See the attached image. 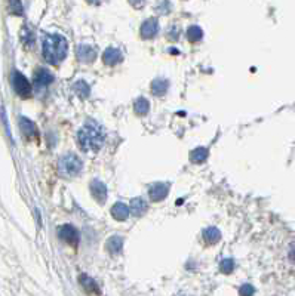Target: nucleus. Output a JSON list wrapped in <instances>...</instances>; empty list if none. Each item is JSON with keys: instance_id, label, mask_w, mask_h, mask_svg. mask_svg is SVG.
<instances>
[{"instance_id": "22", "label": "nucleus", "mask_w": 295, "mask_h": 296, "mask_svg": "<svg viewBox=\"0 0 295 296\" xmlns=\"http://www.w3.org/2000/svg\"><path fill=\"white\" fill-rule=\"evenodd\" d=\"M187 37H188V40L193 43L199 42V40H202V37H203V31L200 27H197V26H193V27H190V29L187 30Z\"/></svg>"}, {"instance_id": "9", "label": "nucleus", "mask_w": 295, "mask_h": 296, "mask_svg": "<svg viewBox=\"0 0 295 296\" xmlns=\"http://www.w3.org/2000/svg\"><path fill=\"white\" fill-rule=\"evenodd\" d=\"M169 193V187L166 184H162V183H157L155 185H152V188H150V191H149V196L152 200H155V201H160V200H163V198L168 196Z\"/></svg>"}, {"instance_id": "16", "label": "nucleus", "mask_w": 295, "mask_h": 296, "mask_svg": "<svg viewBox=\"0 0 295 296\" xmlns=\"http://www.w3.org/2000/svg\"><path fill=\"white\" fill-rule=\"evenodd\" d=\"M122 246H123V239L119 237V236H113L107 240V249L109 252L113 255H117L122 251Z\"/></svg>"}, {"instance_id": "12", "label": "nucleus", "mask_w": 295, "mask_h": 296, "mask_svg": "<svg viewBox=\"0 0 295 296\" xmlns=\"http://www.w3.org/2000/svg\"><path fill=\"white\" fill-rule=\"evenodd\" d=\"M34 80H36V86H39V87H45V86H48L49 83H52L54 76H52L49 71L46 70V69L40 67L39 70L36 71V74H34Z\"/></svg>"}, {"instance_id": "13", "label": "nucleus", "mask_w": 295, "mask_h": 296, "mask_svg": "<svg viewBox=\"0 0 295 296\" xmlns=\"http://www.w3.org/2000/svg\"><path fill=\"white\" fill-rule=\"evenodd\" d=\"M129 208H128L125 203H120V201H117L116 204H113L112 208V215L114 219H117V221H125L129 218Z\"/></svg>"}, {"instance_id": "3", "label": "nucleus", "mask_w": 295, "mask_h": 296, "mask_svg": "<svg viewBox=\"0 0 295 296\" xmlns=\"http://www.w3.org/2000/svg\"><path fill=\"white\" fill-rule=\"evenodd\" d=\"M83 169V162L80 160V157L73 153L62 155L59 158V172L64 176H76L77 173H80Z\"/></svg>"}, {"instance_id": "25", "label": "nucleus", "mask_w": 295, "mask_h": 296, "mask_svg": "<svg viewBox=\"0 0 295 296\" xmlns=\"http://www.w3.org/2000/svg\"><path fill=\"white\" fill-rule=\"evenodd\" d=\"M254 292H255V289H254L251 284H243V286H240V296H252Z\"/></svg>"}, {"instance_id": "4", "label": "nucleus", "mask_w": 295, "mask_h": 296, "mask_svg": "<svg viewBox=\"0 0 295 296\" xmlns=\"http://www.w3.org/2000/svg\"><path fill=\"white\" fill-rule=\"evenodd\" d=\"M12 85H14L15 92H16L21 98L31 97V85H30L27 77H26L23 73L15 71L14 76H12Z\"/></svg>"}, {"instance_id": "20", "label": "nucleus", "mask_w": 295, "mask_h": 296, "mask_svg": "<svg viewBox=\"0 0 295 296\" xmlns=\"http://www.w3.org/2000/svg\"><path fill=\"white\" fill-rule=\"evenodd\" d=\"M73 89H74V92L80 97V98H88L89 97V94H91V87L89 85L85 82V80H77L74 85H73Z\"/></svg>"}, {"instance_id": "6", "label": "nucleus", "mask_w": 295, "mask_h": 296, "mask_svg": "<svg viewBox=\"0 0 295 296\" xmlns=\"http://www.w3.org/2000/svg\"><path fill=\"white\" fill-rule=\"evenodd\" d=\"M19 127L23 135L28 138V140H37L39 138V132H37V126L34 125V122H31L27 117H19Z\"/></svg>"}, {"instance_id": "2", "label": "nucleus", "mask_w": 295, "mask_h": 296, "mask_svg": "<svg viewBox=\"0 0 295 296\" xmlns=\"http://www.w3.org/2000/svg\"><path fill=\"white\" fill-rule=\"evenodd\" d=\"M69 51L67 40L61 34H46L43 37V57L49 64H59Z\"/></svg>"}, {"instance_id": "7", "label": "nucleus", "mask_w": 295, "mask_h": 296, "mask_svg": "<svg viewBox=\"0 0 295 296\" xmlns=\"http://www.w3.org/2000/svg\"><path fill=\"white\" fill-rule=\"evenodd\" d=\"M77 58L80 62H85V64L94 62L97 58V49L91 44H80L77 48Z\"/></svg>"}, {"instance_id": "17", "label": "nucleus", "mask_w": 295, "mask_h": 296, "mask_svg": "<svg viewBox=\"0 0 295 296\" xmlns=\"http://www.w3.org/2000/svg\"><path fill=\"white\" fill-rule=\"evenodd\" d=\"M79 282L80 284L83 286L85 289L89 292V293H98V286H97V283L94 279H91L89 276H86V274H82L80 277H79Z\"/></svg>"}, {"instance_id": "8", "label": "nucleus", "mask_w": 295, "mask_h": 296, "mask_svg": "<svg viewBox=\"0 0 295 296\" xmlns=\"http://www.w3.org/2000/svg\"><path fill=\"white\" fill-rule=\"evenodd\" d=\"M157 31H159V24H157V21L153 19V18L144 21V24L141 26V36H142L144 39H153L156 34H157Z\"/></svg>"}, {"instance_id": "15", "label": "nucleus", "mask_w": 295, "mask_h": 296, "mask_svg": "<svg viewBox=\"0 0 295 296\" xmlns=\"http://www.w3.org/2000/svg\"><path fill=\"white\" fill-rule=\"evenodd\" d=\"M203 239H205L206 243L214 244V243L220 241V239H221V231L218 228H215V226H209V228H206L203 231Z\"/></svg>"}, {"instance_id": "18", "label": "nucleus", "mask_w": 295, "mask_h": 296, "mask_svg": "<svg viewBox=\"0 0 295 296\" xmlns=\"http://www.w3.org/2000/svg\"><path fill=\"white\" fill-rule=\"evenodd\" d=\"M208 148H203V147H199L196 150H193L192 151V154H190V160L193 162V163H203L206 158H208Z\"/></svg>"}, {"instance_id": "23", "label": "nucleus", "mask_w": 295, "mask_h": 296, "mask_svg": "<svg viewBox=\"0 0 295 296\" xmlns=\"http://www.w3.org/2000/svg\"><path fill=\"white\" fill-rule=\"evenodd\" d=\"M235 267H236V262H235V259H231V258H225V259L221 261V264H220V269H221V272H224V274L233 272Z\"/></svg>"}, {"instance_id": "10", "label": "nucleus", "mask_w": 295, "mask_h": 296, "mask_svg": "<svg viewBox=\"0 0 295 296\" xmlns=\"http://www.w3.org/2000/svg\"><path fill=\"white\" fill-rule=\"evenodd\" d=\"M91 193H92L94 197L98 200L99 203H104L106 198H107V187H106L104 183L95 179V181L91 183Z\"/></svg>"}, {"instance_id": "26", "label": "nucleus", "mask_w": 295, "mask_h": 296, "mask_svg": "<svg viewBox=\"0 0 295 296\" xmlns=\"http://www.w3.org/2000/svg\"><path fill=\"white\" fill-rule=\"evenodd\" d=\"M23 40H24L26 44H31V43H33V34L30 33L28 29L23 30Z\"/></svg>"}, {"instance_id": "27", "label": "nucleus", "mask_w": 295, "mask_h": 296, "mask_svg": "<svg viewBox=\"0 0 295 296\" xmlns=\"http://www.w3.org/2000/svg\"><path fill=\"white\" fill-rule=\"evenodd\" d=\"M129 2H131V5H132L134 8L140 9L141 6L144 5V2H145V0H129Z\"/></svg>"}, {"instance_id": "21", "label": "nucleus", "mask_w": 295, "mask_h": 296, "mask_svg": "<svg viewBox=\"0 0 295 296\" xmlns=\"http://www.w3.org/2000/svg\"><path fill=\"white\" fill-rule=\"evenodd\" d=\"M134 110H135V113L138 114V116H144V114L149 113V110H150V102L145 98H138L135 101V104H134Z\"/></svg>"}, {"instance_id": "19", "label": "nucleus", "mask_w": 295, "mask_h": 296, "mask_svg": "<svg viewBox=\"0 0 295 296\" xmlns=\"http://www.w3.org/2000/svg\"><path fill=\"white\" fill-rule=\"evenodd\" d=\"M169 87V82L165 79H156L152 83V92L155 95H163Z\"/></svg>"}, {"instance_id": "28", "label": "nucleus", "mask_w": 295, "mask_h": 296, "mask_svg": "<svg viewBox=\"0 0 295 296\" xmlns=\"http://www.w3.org/2000/svg\"><path fill=\"white\" fill-rule=\"evenodd\" d=\"M88 2H89V3H92V5H94V3H98L99 0H88Z\"/></svg>"}, {"instance_id": "14", "label": "nucleus", "mask_w": 295, "mask_h": 296, "mask_svg": "<svg viewBox=\"0 0 295 296\" xmlns=\"http://www.w3.org/2000/svg\"><path fill=\"white\" fill-rule=\"evenodd\" d=\"M145 211H147V203H145L144 198L141 197L132 198V201H131V209H129V212H132V215L141 216Z\"/></svg>"}, {"instance_id": "29", "label": "nucleus", "mask_w": 295, "mask_h": 296, "mask_svg": "<svg viewBox=\"0 0 295 296\" xmlns=\"http://www.w3.org/2000/svg\"><path fill=\"white\" fill-rule=\"evenodd\" d=\"M178 296H187V295H178Z\"/></svg>"}, {"instance_id": "5", "label": "nucleus", "mask_w": 295, "mask_h": 296, "mask_svg": "<svg viewBox=\"0 0 295 296\" xmlns=\"http://www.w3.org/2000/svg\"><path fill=\"white\" fill-rule=\"evenodd\" d=\"M58 236H59V239L64 240L69 244H73V246H76L79 243V240H80V236H79L77 230L73 225H70V224L59 226L58 228Z\"/></svg>"}, {"instance_id": "1", "label": "nucleus", "mask_w": 295, "mask_h": 296, "mask_svg": "<svg viewBox=\"0 0 295 296\" xmlns=\"http://www.w3.org/2000/svg\"><path fill=\"white\" fill-rule=\"evenodd\" d=\"M77 141L85 151H98L106 141V132L95 122H88L77 132Z\"/></svg>"}, {"instance_id": "24", "label": "nucleus", "mask_w": 295, "mask_h": 296, "mask_svg": "<svg viewBox=\"0 0 295 296\" xmlns=\"http://www.w3.org/2000/svg\"><path fill=\"white\" fill-rule=\"evenodd\" d=\"M9 8L14 15H23V3L21 0H9Z\"/></svg>"}, {"instance_id": "11", "label": "nucleus", "mask_w": 295, "mask_h": 296, "mask_svg": "<svg viewBox=\"0 0 295 296\" xmlns=\"http://www.w3.org/2000/svg\"><path fill=\"white\" fill-rule=\"evenodd\" d=\"M122 59H123V55H122V52H120L117 48H109V49H106V52H104V55H102V61H104L107 65H116V64H119Z\"/></svg>"}]
</instances>
